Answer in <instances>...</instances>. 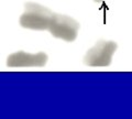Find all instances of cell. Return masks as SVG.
Masks as SVG:
<instances>
[{"label": "cell", "instance_id": "obj_3", "mask_svg": "<svg viewBox=\"0 0 132 119\" xmlns=\"http://www.w3.org/2000/svg\"><path fill=\"white\" fill-rule=\"evenodd\" d=\"M117 47V43L113 41H100L86 53L84 62L92 67L109 66Z\"/></svg>", "mask_w": 132, "mask_h": 119}, {"label": "cell", "instance_id": "obj_1", "mask_svg": "<svg viewBox=\"0 0 132 119\" xmlns=\"http://www.w3.org/2000/svg\"><path fill=\"white\" fill-rule=\"evenodd\" d=\"M54 12L48 8L35 2H28L24 6V12L20 17V24L22 28L30 30H48Z\"/></svg>", "mask_w": 132, "mask_h": 119}, {"label": "cell", "instance_id": "obj_2", "mask_svg": "<svg viewBox=\"0 0 132 119\" xmlns=\"http://www.w3.org/2000/svg\"><path fill=\"white\" fill-rule=\"evenodd\" d=\"M47 31L54 38L62 39L66 42H73L78 35L79 23L68 15L54 13Z\"/></svg>", "mask_w": 132, "mask_h": 119}, {"label": "cell", "instance_id": "obj_4", "mask_svg": "<svg viewBox=\"0 0 132 119\" xmlns=\"http://www.w3.org/2000/svg\"><path fill=\"white\" fill-rule=\"evenodd\" d=\"M47 62V55L44 52L35 54L19 51L8 56L7 65L9 67H42Z\"/></svg>", "mask_w": 132, "mask_h": 119}, {"label": "cell", "instance_id": "obj_5", "mask_svg": "<svg viewBox=\"0 0 132 119\" xmlns=\"http://www.w3.org/2000/svg\"><path fill=\"white\" fill-rule=\"evenodd\" d=\"M95 2H101V1H104V0H94Z\"/></svg>", "mask_w": 132, "mask_h": 119}]
</instances>
